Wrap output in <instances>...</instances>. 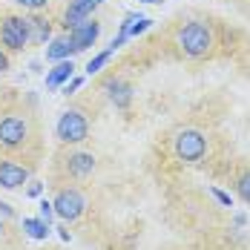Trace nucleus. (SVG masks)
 <instances>
[{"label":"nucleus","instance_id":"obj_4","mask_svg":"<svg viewBox=\"0 0 250 250\" xmlns=\"http://www.w3.org/2000/svg\"><path fill=\"white\" fill-rule=\"evenodd\" d=\"M0 43L6 52H23L29 43V21L23 15L3 12L0 15Z\"/></svg>","mask_w":250,"mask_h":250},{"label":"nucleus","instance_id":"obj_5","mask_svg":"<svg viewBox=\"0 0 250 250\" xmlns=\"http://www.w3.org/2000/svg\"><path fill=\"white\" fill-rule=\"evenodd\" d=\"M173 150L181 161L196 164V161H201L207 155V138H204V132H199V129H181L173 141Z\"/></svg>","mask_w":250,"mask_h":250},{"label":"nucleus","instance_id":"obj_11","mask_svg":"<svg viewBox=\"0 0 250 250\" xmlns=\"http://www.w3.org/2000/svg\"><path fill=\"white\" fill-rule=\"evenodd\" d=\"M26 21H29V43L43 46V43L52 38V21L43 18V15H29Z\"/></svg>","mask_w":250,"mask_h":250},{"label":"nucleus","instance_id":"obj_13","mask_svg":"<svg viewBox=\"0 0 250 250\" xmlns=\"http://www.w3.org/2000/svg\"><path fill=\"white\" fill-rule=\"evenodd\" d=\"M75 72V63H72V58H66V61H58L55 66L49 69V75H46V89H58L61 83H66L69 78Z\"/></svg>","mask_w":250,"mask_h":250},{"label":"nucleus","instance_id":"obj_21","mask_svg":"<svg viewBox=\"0 0 250 250\" xmlns=\"http://www.w3.org/2000/svg\"><path fill=\"white\" fill-rule=\"evenodd\" d=\"M41 193H43V184H41V181H32V184H29V196H32V199H38Z\"/></svg>","mask_w":250,"mask_h":250},{"label":"nucleus","instance_id":"obj_8","mask_svg":"<svg viewBox=\"0 0 250 250\" xmlns=\"http://www.w3.org/2000/svg\"><path fill=\"white\" fill-rule=\"evenodd\" d=\"M98 35H101V23L92 21V18H86L83 23H78L75 29H69V38H72V43H75V52H86L95 41H98Z\"/></svg>","mask_w":250,"mask_h":250},{"label":"nucleus","instance_id":"obj_19","mask_svg":"<svg viewBox=\"0 0 250 250\" xmlns=\"http://www.w3.org/2000/svg\"><path fill=\"white\" fill-rule=\"evenodd\" d=\"M52 213H55V207H52V201H41V219L43 222H52Z\"/></svg>","mask_w":250,"mask_h":250},{"label":"nucleus","instance_id":"obj_3","mask_svg":"<svg viewBox=\"0 0 250 250\" xmlns=\"http://www.w3.org/2000/svg\"><path fill=\"white\" fill-rule=\"evenodd\" d=\"M55 135H58L61 144H81V141H86V135H89V115L83 109H78V106L61 112V118L55 124Z\"/></svg>","mask_w":250,"mask_h":250},{"label":"nucleus","instance_id":"obj_18","mask_svg":"<svg viewBox=\"0 0 250 250\" xmlns=\"http://www.w3.org/2000/svg\"><path fill=\"white\" fill-rule=\"evenodd\" d=\"M18 6H23V9H32V12H38V9H43L49 0H15Z\"/></svg>","mask_w":250,"mask_h":250},{"label":"nucleus","instance_id":"obj_6","mask_svg":"<svg viewBox=\"0 0 250 250\" xmlns=\"http://www.w3.org/2000/svg\"><path fill=\"white\" fill-rule=\"evenodd\" d=\"M52 207H55V213H58L63 222H75L78 216L83 213L86 201H83V196H81L78 187H58V196L52 201Z\"/></svg>","mask_w":250,"mask_h":250},{"label":"nucleus","instance_id":"obj_1","mask_svg":"<svg viewBox=\"0 0 250 250\" xmlns=\"http://www.w3.org/2000/svg\"><path fill=\"white\" fill-rule=\"evenodd\" d=\"M35 118L26 109H9L0 118V150L21 155L35 144Z\"/></svg>","mask_w":250,"mask_h":250},{"label":"nucleus","instance_id":"obj_26","mask_svg":"<svg viewBox=\"0 0 250 250\" xmlns=\"http://www.w3.org/2000/svg\"><path fill=\"white\" fill-rule=\"evenodd\" d=\"M141 3H161V0H141Z\"/></svg>","mask_w":250,"mask_h":250},{"label":"nucleus","instance_id":"obj_9","mask_svg":"<svg viewBox=\"0 0 250 250\" xmlns=\"http://www.w3.org/2000/svg\"><path fill=\"white\" fill-rule=\"evenodd\" d=\"M95 6H98V0H69V6H66V12H63V26H66V32L75 29L78 23H83L86 18H92Z\"/></svg>","mask_w":250,"mask_h":250},{"label":"nucleus","instance_id":"obj_15","mask_svg":"<svg viewBox=\"0 0 250 250\" xmlns=\"http://www.w3.org/2000/svg\"><path fill=\"white\" fill-rule=\"evenodd\" d=\"M23 230H26V236L43 242L49 236V222H43V219H23Z\"/></svg>","mask_w":250,"mask_h":250},{"label":"nucleus","instance_id":"obj_22","mask_svg":"<svg viewBox=\"0 0 250 250\" xmlns=\"http://www.w3.org/2000/svg\"><path fill=\"white\" fill-rule=\"evenodd\" d=\"M9 55H6V49H0V72H9Z\"/></svg>","mask_w":250,"mask_h":250},{"label":"nucleus","instance_id":"obj_17","mask_svg":"<svg viewBox=\"0 0 250 250\" xmlns=\"http://www.w3.org/2000/svg\"><path fill=\"white\" fill-rule=\"evenodd\" d=\"M112 55H115V49H112V46H109V49H104L101 55H95V58L86 63V75H95V72H101V66H104V63H106Z\"/></svg>","mask_w":250,"mask_h":250},{"label":"nucleus","instance_id":"obj_20","mask_svg":"<svg viewBox=\"0 0 250 250\" xmlns=\"http://www.w3.org/2000/svg\"><path fill=\"white\" fill-rule=\"evenodd\" d=\"M81 83H83L81 78H69V81H66V89H63V95H75V89H81Z\"/></svg>","mask_w":250,"mask_h":250},{"label":"nucleus","instance_id":"obj_27","mask_svg":"<svg viewBox=\"0 0 250 250\" xmlns=\"http://www.w3.org/2000/svg\"><path fill=\"white\" fill-rule=\"evenodd\" d=\"M98 3H104V0H98Z\"/></svg>","mask_w":250,"mask_h":250},{"label":"nucleus","instance_id":"obj_10","mask_svg":"<svg viewBox=\"0 0 250 250\" xmlns=\"http://www.w3.org/2000/svg\"><path fill=\"white\" fill-rule=\"evenodd\" d=\"M92 170H95V158L89 152H72L66 158V175L69 178H86Z\"/></svg>","mask_w":250,"mask_h":250},{"label":"nucleus","instance_id":"obj_7","mask_svg":"<svg viewBox=\"0 0 250 250\" xmlns=\"http://www.w3.org/2000/svg\"><path fill=\"white\" fill-rule=\"evenodd\" d=\"M29 175H32V170L23 167V164H18V161H9V158L0 161V187H6V190L23 187L29 181Z\"/></svg>","mask_w":250,"mask_h":250},{"label":"nucleus","instance_id":"obj_25","mask_svg":"<svg viewBox=\"0 0 250 250\" xmlns=\"http://www.w3.org/2000/svg\"><path fill=\"white\" fill-rule=\"evenodd\" d=\"M3 233H6V225H3V222H0V236H3Z\"/></svg>","mask_w":250,"mask_h":250},{"label":"nucleus","instance_id":"obj_16","mask_svg":"<svg viewBox=\"0 0 250 250\" xmlns=\"http://www.w3.org/2000/svg\"><path fill=\"white\" fill-rule=\"evenodd\" d=\"M233 187H236V196L245 201V204H250V164L242 170V173H236V178H233Z\"/></svg>","mask_w":250,"mask_h":250},{"label":"nucleus","instance_id":"obj_12","mask_svg":"<svg viewBox=\"0 0 250 250\" xmlns=\"http://www.w3.org/2000/svg\"><path fill=\"white\" fill-rule=\"evenodd\" d=\"M72 55H78V52H75V43H72V38H69V35L55 38L49 46H46V61H52V63L66 61V58H72Z\"/></svg>","mask_w":250,"mask_h":250},{"label":"nucleus","instance_id":"obj_23","mask_svg":"<svg viewBox=\"0 0 250 250\" xmlns=\"http://www.w3.org/2000/svg\"><path fill=\"white\" fill-rule=\"evenodd\" d=\"M213 196H216V199L222 201V204H225V207H230V196H227V193H222V190H219V187H213Z\"/></svg>","mask_w":250,"mask_h":250},{"label":"nucleus","instance_id":"obj_2","mask_svg":"<svg viewBox=\"0 0 250 250\" xmlns=\"http://www.w3.org/2000/svg\"><path fill=\"white\" fill-rule=\"evenodd\" d=\"M175 43L187 58H207L216 46L213 26L204 23V21H190V23H184L175 32Z\"/></svg>","mask_w":250,"mask_h":250},{"label":"nucleus","instance_id":"obj_14","mask_svg":"<svg viewBox=\"0 0 250 250\" xmlns=\"http://www.w3.org/2000/svg\"><path fill=\"white\" fill-rule=\"evenodd\" d=\"M109 98H112V104L115 106H129V101H132V86L129 83H124V81H115L112 86H109Z\"/></svg>","mask_w":250,"mask_h":250},{"label":"nucleus","instance_id":"obj_24","mask_svg":"<svg viewBox=\"0 0 250 250\" xmlns=\"http://www.w3.org/2000/svg\"><path fill=\"white\" fill-rule=\"evenodd\" d=\"M0 216H6V219H9V216H15V210H12L6 201H0Z\"/></svg>","mask_w":250,"mask_h":250}]
</instances>
